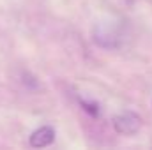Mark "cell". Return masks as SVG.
<instances>
[{
  "instance_id": "1",
  "label": "cell",
  "mask_w": 152,
  "mask_h": 150,
  "mask_svg": "<svg viewBox=\"0 0 152 150\" xmlns=\"http://www.w3.org/2000/svg\"><path fill=\"white\" fill-rule=\"evenodd\" d=\"M113 127L118 134H136L142 127V118L134 111H122L113 117Z\"/></svg>"
},
{
  "instance_id": "2",
  "label": "cell",
  "mask_w": 152,
  "mask_h": 150,
  "mask_svg": "<svg viewBox=\"0 0 152 150\" xmlns=\"http://www.w3.org/2000/svg\"><path fill=\"white\" fill-rule=\"evenodd\" d=\"M94 41L99 44V46H103V48H117L118 46V32L115 30L113 27H110V25H99V27H96V30H94Z\"/></svg>"
},
{
  "instance_id": "3",
  "label": "cell",
  "mask_w": 152,
  "mask_h": 150,
  "mask_svg": "<svg viewBox=\"0 0 152 150\" xmlns=\"http://www.w3.org/2000/svg\"><path fill=\"white\" fill-rule=\"evenodd\" d=\"M55 140V131L50 127V125H44V127H39L32 133L30 136V145L34 149H42V147H48L51 145Z\"/></svg>"
},
{
  "instance_id": "4",
  "label": "cell",
  "mask_w": 152,
  "mask_h": 150,
  "mask_svg": "<svg viewBox=\"0 0 152 150\" xmlns=\"http://www.w3.org/2000/svg\"><path fill=\"white\" fill-rule=\"evenodd\" d=\"M80 104H81V108H83L85 111L90 113L92 117H97V115H99V106H97L96 103H88V101H85V99H80Z\"/></svg>"
},
{
  "instance_id": "5",
  "label": "cell",
  "mask_w": 152,
  "mask_h": 150,
  "mask_svg": "<svg viewBox=\"0 0 152 150\" xmlns=\"http://www.w3.org/2000/svg\"><path fill=\"white\" fill-rule=\"evenodd\" d=\"M138 0H126V4H129V5H133V4H136Z\"/></svg>"
}]
</instances>
